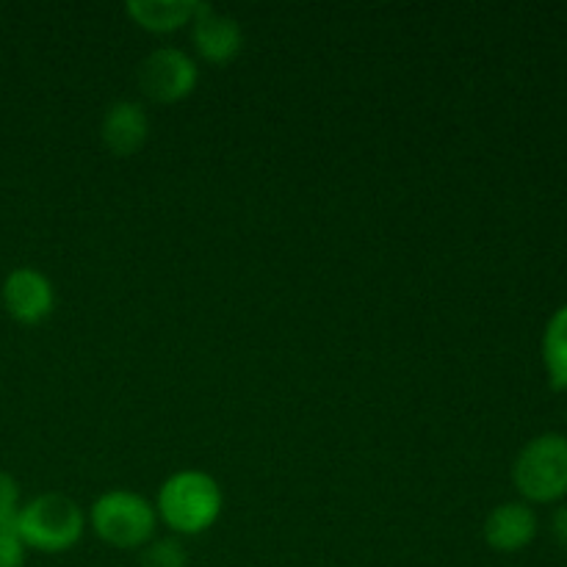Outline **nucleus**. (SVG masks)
Returning a JSON list of instances; mask_svg holds the SVG:
<instances>
[{
	"label": "nucleus",
	"mask_w": 567,
	"mask_h": 567,
	"mask_svg": "<svg viewBox=\"0 0 567 567\" xmlns=\"http://www.w3.org/2000/svg\"><path fill=\"white\" fill-rule=\"evenodd\" d=\"M100 138L103 147L116 158H131L138 150H144L150 138V116L147 109L136 100H116L105 109L100 122Z\"/></svg>",
	"instance_id": "obj_9"
},
{
	"label": "nucleus",
	"mask_w": 567,
	"mask_h": 567,
	"mask_svg": "<svg viewBox=\"0 0 567 567\" xmlns=\"http://www.w3.org/2000/svg\"><path fill=\"white\" fill-rule=\"evenodd\" d=\"M513 485L526 504H559L567 496V437L543 432L513 463Z\"/></svg>",
	"instance_id": "obj_4"
},
{
	"label": "nucleus",
	"mask_w": 567,
	"mask_h": 567,
	"mask_svg": "<svg viewBox=\"0 0 567 567\" xmlns=\"http://www.w3.org/2000/svg\"><path fill=\"white\" fill-rule=\"evenodd\" d=\"M199 83V66L186 50L158 48L138 66V86L153 103L175 105L192 97Z\"/></svg>",
	"instance_id": "obj_5"
},
{
	"label": "nucleus",
	"mask_w": 567,
	"mask_h": 567,
	"mask_svg": "<svg viewBox=\"0 0 567 567\" xmlns=\"http://www.w3.org/2000/svg\"><path fill=\"white\" fill-rule=\"evenodd\" d=\"M138 567H188V554L177 537L150 540L138 554Z\"/></svg>",
	"instance_id": "obj_12"
},
{
	"label": "nucleus",
	"mask_w": 567,
	"mask_h": 567,
	"mask_svg": "<svg viewBox=\"0 0 567 567\" xmlns=\"http://www.w3.org/2000/svg\"><path fill=\"white\" fill-rule=\"evenodd\" d=\"M540 520L532 504L526 502H504L491 509L485 518L482 535L485 543L498 554H518L535 543Z\"/></svg>",
	"instance_id": "obj_8"
},
{
	"label": "nucleus",
	"mask_w": 567,
	"mask_h": 567,
	"mask_svg": "<svg viewBox=\"0 0 567 567\" xmlns=\"http://www.w3.org/2000/svg\"><path fill=\"white\" fill-rule=\"evenodd\" d=\"M543 365L554 391L567 393V302L551 313L546 321L540 341Z\"/></svg>",
	"instance_id": "obj_11"
},
{
	"label": "nucleus",
	"mask_w": 567,
	"mask_h": 567,
	"mask_svg": "<svg viewBox=\"0 0 567 567\" xmlns=\"http://www.w3.org/2000/svg\"><path fill=\"white\" fill-rule=\"evenodd\" d=\"M3 308L17 324H42L50 319L55 308V288L44 271L33 269V266H17L6 275L3 288Z\"/></svg>",
	"instance_id": "obj_6"
},
{
	"label": "nucleus",
	"mask_w": 567,
	"mask_h": 567,
	"mask_svg": "<svg viewBox=\"0 0 567 567\" xmlns=\"http://www.w3.org/2000/svg\"><path fill=\"white\" fill-rule=\"evenodd\" d=\"M28 548L22 537L17 535L14 520L0 524V567H25Z\"/></svg>",
	"instance_id": "obj_13"
},
{
	"label": "nucleus",
	"mask_w": 567,
	"mask_h": 567,
	"mask_svg": "<svg viewBox=\"0 0 567 567\" xmlns=\"http://www.w3.org/2000/svg\"><path fill=\"white\" fill-rule=\"evenodd\" d=\"M20 509V485L11 474L0 471V524H11Z\"/></svg>",
	"instance_id": "obj_14"
},
{
	"label": "nucleus",
	"mask_w": 567,
	"mask_h": 567,
	"mask_svg": "<svg viewBox=\"0 0 567 567\" xmlns=\"http://www.w3.org/2000/svg\"><path fill=\"white\" fill-rule=\"evenodd\" d=\"M14 529L28 551L64 554L81 543L86 515L81 504L64 493H42L17 509Z\"/></svg>",
	"instance_id": "obj_2"
},
{
	"label": "nucleus",
	"mask_w": 567,
	"mask_h": 567,
	"mask_svg": "<svg viewBox=\"0 0 567 567\" xmlns=\"http://www.w3.org/2000/svg\"><path fill=\"white\" fill-rule=\"evenodd\" d=\"M86 520L105 546L120 548V551H142L150 540H155L158 513H155V504L142 493L116 487L94 498Z\"/></svg>",
	"instance_id": "obj_3"
},
{
	"label": "nucleus",
	"mask_w": 567,
	"mask_h": 567,
	"mask_svg": "<svg viewBox=\"0 0 567 567\" xmlns=\"http://www.w3.org/2000/svg\"><path fill=\"white\" fill-rule=\"evenodd\" d=\"M221 509H225L221 485L208 471L199 468H183L166 476L155 498L158 520L175 532V537L205 535L210 526H216Z\"/></svg>",
	"instance_id": "obj_1"
},
{
	"label": "nucleus",
	"mask_w": 567,
	"mask_h": 567,
	"mask_svg": "<svg viewBox=\"0 0 567 567\" xmlns=\"http://www.w3.org/2000/svg\"><path fill=\"white\" fill-rule=\"evenodd\" d=\"M551 537L559 548L567 551V504H559L551 513Z\"/></svg>",
	"instance_id": "obj_15"
},
{
	"label": "nucleus",
	"mask_w": 567,
	"mask_h": 567,
	"mask_svg": "<svg viewBox=\"0 0 567 567\" xmlns=\"http://www.w3.org/2000/svg\"><path fill=\"white\" fill-rule=\"evenodd\" d=\"M205 0H127L125 14L147 33H172L192 25Z\"/></svg>",
	"instance_id": "obj_10"
},
{
	"label": "nucleus",
	"mask_w": 567,
	"mask_h": 567,
	"mask_svg": "<svg viewBox=\"0 0 567 567\" xmlns=\"http://www.w3.org/2000/svg\"><path fill=\"white\" fill-rule=\"evenodd\" d=\"M192 42L199 59L214 66H225L244 50V28L236 17L205 3L197 20L192 22Z\"/></svg>",
	"instance_id": "obj_7"
}]
</instances>
